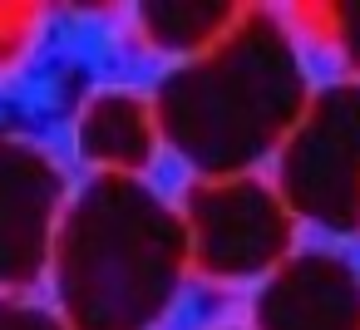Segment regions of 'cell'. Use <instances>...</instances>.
<instances>
[{
    "label": "cell",
    "instance_id": "cell-11",
    "mask_svg": "<svg viewBox=\"0 0 360 330\" xmlns=\"http://www.w3.org/2000/svg\"><path fill=\"white\" fill-rule=\"evenodd\" d=\"M217 330H242V325H217Z\"/></svg>",
    "mask_w": 360,
    "mask_h": 330
},
{
    "label": "cell",
    "instance_id": "cell-5",
    "mask_svg": "<svg viewBox=\"0 0 360 330\" xmlns=\"http://www.w3.org/2000/svg\"><path fill=\"white\" fill-rule=\"evenodd\" d=\"M70 202V173L30 133H0V296L45 286L50 246Z\"/></svg>",
    "mask_w": 360,
    "mask_h": 330
},
{
    "label": "cell",
    "instance_id": "cell-9",
    "mask_svg": "<svg viewBox=\"0 0 360 330\" xmlns=\"http://www.w3.org/2000/svg\"><path fill=\"white\" fill-rule=\"evenodd\" d=\"M0 330H65V320L30 296H0Z\"/></svg>",
    "mask_w": 360,
    "mask_h": 330
},
{
    "label": "cell",
    "instance_id": "cell-2",
    "mask_svg": "<svg viewBox=\"0 0 360 330\" xmlns=\"http://www.w3.org/2000/svg\"><path fill=\"white\" fill-rule=\"evenodd\" d=\"M45 281L65 330H158L188 281L178 207L143 178H89L65 202Z\"/></svg>",
    "mask_w": 360,
    "mask_h": 330
},
{
    "label": "cell",
    "instance_id": "cell-8",
    "mask_svg": "<svg viewBox=\"0 0 360 330\" xmlns=\"http://www.w3.org/2000/svg\"><path fill=\"white\" fill-rule=\"evenodd\" d=\"M237 15L242 6L227 0H158L139 11V35L168 60H198L237 25Z\"/></svg>",
    "mask_w": 360,
    "mask_h": 330
},
{
    "label": "cell",
    "instance_id": "cell-1",
    "mask_svg": "<svg viewBox=\"0 0 360 330\" xmlns=\"http://www.w3.org/2000/svg\"><path fill=\"white\" fill-rule=\"evenodd\" d=\"M311 99L306 60L276 11H242L198 60L173 65L148 94L158 143L202 178H242L266 163Z\"/></svg>",
    "mask_w": 360,
    "mask_h": 330
},
{
    "label": "cell",
    "instance_id": "cell-10",
    "mask_svg": "<svg viewBox=\"0 0 360 330\" xmlns=\"http://www.w3.org/2000/svg\"><path fill=\"white\" fill-rule=\"evenodd\" d=\"M326 20H330V35H335V50H340L345 70L360 74V0L355 6H330Z\"/></svg>",
    "mask_w": 360,
    "mask_h": 330
},
{
    "label": "cell",
    "instance_id": "cell-6",
    "mask_svg": "<svg viewBox=\"0 0 360 330\" xmlns=\"http://www.w3.org/2000/svg\"><path fill=\"white\" fill-rule=\"evenodd\" d=\"M252 330H360V266L345 251H291L252 301Z\"/></svg>",
    "mask_w": 360,
    "mask_h": 330
},
{
    "label": "cell",
    "instance_id": "cell-3",
    "mask_svg": "<svg viewBox=\"0 0 360 330\" xmlns=\"http://www.w3.org/2000/svg\"><path fill=\"white\" fill-rule=\"evenodd\" d=\"M271 187L296 222L335 237L360 232V79L326 84L306 99L276 148Z\"/></svg>",
    "mask_w": 360,
    "mask_h": 330
},
{
    "label": "cell",
    "instance_id": "cell-4",
    "mask_svg": "<svg viewBox=\"0 0 360 330\" xmlns=\"http://www.w3.org/2000/svg\"><path fill=\"white\" fill-rule=\"evenodd\" d=\"M178 217L188 237V271L222 286L266 281L296 251V217L257 173L193 183Z\"/></svg>",
    "mask_w": 360,
    "mask_h": 330
},
{
    "label": "cell",
    "instance_id": "cell-7",
    "mask_svg": "<svg viewBox=\"0 0 360 330\" xmlns=\"http://www.w3.org/2000/svg\"><path fill=\"white\" fill-rule=\"evenodd\" d=\"M75 153L94 168V178H143L158 153L148 94L94 89L75 114Z\"/></svg>",
    "mask_w": 360,
    "mask_h": 330
}]
</instances>
